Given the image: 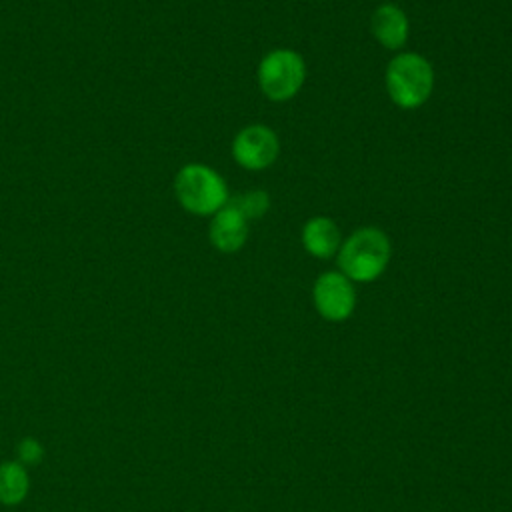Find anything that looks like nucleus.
<instances>
[{"label": "nucleus", "instance_id": "nucleus-1", "mask_svg": "<svg viewBox=\"0 0 512 512\" xmlns=\"http://www.w3.org/2000/svg\"><path fill=\"white\" fill-rule=\"evenodd\" d=\"M390 256L392 246L386 232L376 226H362L340 244L336 262L338 270L352 282H372L386 270Z\"/></svg>", "mask_w": 512, "mask_h": 512}, {"label": "nucleus", "instance_id": "nucleus-2", "mask_svg": "<svg viewBox=\"0 0 512 512\" xmlns=\"http://www.w3.org/2000/svg\"><path fill=\"white\" fill-rule=\"evenodd\" d=\"M174 196L194 216H212L230 200L226 180L202 162H188L176 172Z\"/></svg>", "mask_w": 512, "mask_h": 512}, {"label": "nucleus", "instance_id": "nucleus-3", "mask_svg": "<svg viewBox=\"0 0 512 512\" xmlns=\"http://www.w3.org/2000/svg\"><path fill=\"white\" fill-rule=\"evenodd\" d=\"M390 100L404 110L420 108L432 94L434 70L432 64L418 52L396 54L384 74Z\"/></svg>", "mask_w": 512, "mask_h": 512}, {"label": "nucleus", "instance_id": "nucleus-4", "mask_svg": "<svg viewBox=\"0 0 512 512\" xmlns=\"http://www.w3.org/2000/svg\"><path fill=\"white\" fill-rule=\"evenodd\" d=\"M304 78V58L290 48H276L258 64V86L272 102H286L294 98L302 88Z\"/></svg>", "mask_w": 512, "mask_h": 512}, {"label": "nucleus", "instance_id": "nucleus-5", "mask_svg": "<svg viewBox=\"0 0 512 512\" xmlns=\"http://www.w3.org/2000/svg\"><path fill=\"white\" fill-rule=\"evenodd\" d=\"M312 302L324 320L342 322L356 308L354 284L340 270L322 272L312 286Z\"/></svg>", "mask_w": 512, "mask_h": 512}, {"label": "nucleus", "instance_id": "nucleus-6", "mask_svg": "<svg viewBox=\"0 0 512 512\" xmlns=\"http://www.w3.org/2000/svg\"><path fill=\"white\" fill-rule=\"evenodd\" d=\"M280 142L272 128L264 124L244 126L232 140V158L246 170H264L278 158Z\"/></svg>", "mask_w": 512, "mask_h": 512}, {"label": "nucleus", "instance_id": "nucleus-7", "mask_svg": "<svg viewBox=\"0 0 512 512\" xmlns=\"http://www.w3.org/2000/svg\"><path fill=\"white\" fill-rule=\"evenodd\" d=\"M208 240L222 254L238 252L248 240V220L238 208L228 202L224 208L212 214L208 226Z\"/></svg>", "mask_w": 512, "mask_h": 512}, {"label": "nucleus", "instance_id": "nucleus-8", "mask_svg": "<svg viewBox=\"0 0 512 512\" xmlns=\"http://www.w3.org/2000/svg\"><path fill=\"white\" fill-rule=\"evenodd\" d=\"M370 28L374 38L388 50H398L406 44L410 24L404 10L396 4H380L370 20Z\"/></svg>", "mask_w": 512, "mask_h": 512}, {"label": "nucleus", "instance_id": "nucleus-9", "mask_svg": "<svg viewBox=\"0 0 512 512\" xmlns=\"http://www.w3.org/2000/svg\"><path fill=\"white\" fill-rule=\"evenodd\" d=\"M342 244L340 228L328 216H312L302 228V246L316 258H330Z\"/></svg>", "mask_w": 512, "mask_h": 512}, {"label": "nucleus", "instance_id": "nucleus-10", "mask_svg": "<svg viewBox=\"0 0 512 512\" xmlns=\"http://www.w3.org/2000/svg\"><path fill=\"white\" fill-rule=\"evenodd\" d=\"M30 468L14 460L0 462V504L2 506H18L30 494Z\"/></svg>", "mask_w": 512, "mask_h": 512}, {"label": "nucleus", "instance_id": "nucleus-11", "mask_svg": "<svg viewBox=\"0 0 512 512\" xmlns=\"http://www.w3.org/2000/svg\"><path fill=\"white\" fill-rule=\"evenodd\" d=\"M228 202L234 208H238L248 222L264 216L270 208V196L264 190H250V192H244V194H238V196L230 198Z\"/></svg>", "mask_w": 512, "mask_h": 512}, {"label": "nucleus", "instance_id": "nucleus-12", "mask_svg": "<svg viewBox=\"0 0 512 512\" xmlns=\"http://www.w3.org/2000/svg\"><path fill=\"white\" fill-rule=\"evenodd\" d=\"M46 456V450H44V444L34 438V436H24L18 440L16 444V460L20 464H24L26 468H34L38 466Z\"/></svg>", "mask_w": 512, "mask_h": 512}]
</instances>
